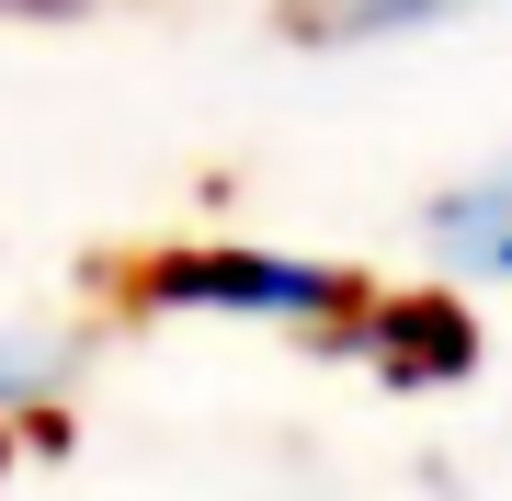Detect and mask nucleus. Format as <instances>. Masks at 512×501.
<instances>
[{"mask_svg": "<svg viewBox=\"0 0 512 501\" xmlns=\"http://www.w3.org/2000/svg\"><path fill=\"white\" fill-rule=\"evenodd\" d=\"M0 467H12V422H0Z\"/></svg>", "mask_w": 512, "mask_h": 501, "instance_id": "nucleus-6", "label": "nucleus"}, {"mask_svg": "<svg viewBox=\"0 0 512 501\" xmlns=\"http://www.w3.org/2000/svg\"><path fill=\"white\" fill-rule=\"evenodd\" d=\"M410 240H421L444 297L512 285V160H478V171H456V183H433L410 205Z\"/></svg>", "mask_w": 512, "mask_h": 501, "instance_id": "nucleus-2", "label": "nucleus"}, {"mask_svg": "<svg viewBox=\"0 0 512 501\" xmlns=\"http://www.w3.org/2000/svg\"><path fill=\"white\" fill-rule=\"evenodd\" d=\"M69 365H80V353L57 342V331H12V319H0V422L46 410L57 388H69Z\"/></svg>", "mask_w": 512, "mask_h": 501, "instance_id": "nucleus-5", "label": "nucleus"}, {"mask_svg": "<svg viewBox=\"0 0 512 501\" xmlns=\"http://www.w3.org/2000/svg\"><path fill=\"white\" fill-rule=\"evenodd\" d=\"M490 12V0H285L296 46H399V35H444V23Z\"/></svg>", "mask_w": 512, "mask_h": 501, "instance_id": "nucleus-4", "label": "nucleus"}, {"mask_svg": "<svg viewBox=\"0 0 512 501\" xmlns=\"http://www.w3.org/2000/svg\"><path fill=\"white\" fill-rule=\"evenodd\" d=\"M342 353H365L387 388H456L478 365V319H467V297H444V285H421V297H387L376 285Z\"/></svg>", "mask_w": 512, "mask_h": 501, "instance_id": "nucleus-3", "label": "nucleus"}, {"mask_svg": "<svg viewBox=\"0 0 512 501\" xmlns=\"http://www.w3.org/2000/svg\"><path fill=\"white\" fill-rule=\"evenodd\" d=\"M376 285L353 262H308V251H262V240H183L126 262V308L148 319H251V331H308L342 353Z\"/></svg>", "mask_w": 512, "mask_h": 501, "instance_id": "nucleus-1", "label": "nucleus"}]
</instances>
